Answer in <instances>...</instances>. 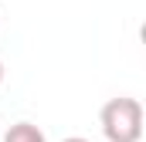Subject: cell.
<instances>
[{
    "label": "cell",
    "instance_id": "obj_1",
    "mask_svg": "<svg viewBox=\"0 0 146 142\" xmlns=\"http://www.w3.org/2000/svg\"><path fill=\"white\" fill-rule=\"evenodd\" d=\"M99 125H102V135L109 142H139V135H143V105L129 95L109 98L99 112Z\"/></svg>",
    "mask_w": 146,
    "mask_h": 142
},
{
    "label": "cell",
    "instance_id": "obj_2",
    "mask_svg": "<svg viewBox=\"0 0 146 142\" xmlns=\"http://www.w3.org/2000/svg\"><path fill=\"white\" fill-rule=\"evenodd\" d=\"M0 142H48V135L37 129L34 122H14V125L3 132Z\"/></svg>",
    "mask_w": 146,
    "mask_h": 142
},
{
    "label": "cell",
    "instance_id": "obj_3",
    "mask_svg": "<svg viewBox=\"0 0 146 142\" xmlns=\"http://www.w3.org/2000/svg\"><path fill=\"white\" fill-rule=\"evenodd\" d=\"M61 142H88L85 135H68V139H61Z\"/></svg>",
    "mask_w": 146,
    "mask_h": 142
},
{
    "label": "cell",
    "instance_id": "obj_4",
    "mask_svg": "<svg viewBox=\"0 0 146 142\" xmlns=\"http://www.w3.org/2000/svg\"><path fill=\"white\" fill-rule=\"evenodd\" d=\"M0 85H3V61H0Z\"/></svg>",
    "mask_w": 146,
    "mask_h": 142
}]
</instances>
